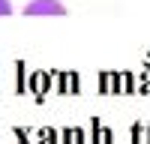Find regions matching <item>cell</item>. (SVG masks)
I'll use <instances>...</instances> for the list:
<instances>
[{
	"mask_svg": "<svg viewBox=\"0 0 150 144\" xmlns=\"http://www.w3.org/2000/svg\"><path fill=\"white\" fill-rule=\"evenodd\" d=\"M24 15H33V18H48V15H66V6L60 0H30L24 6Z\"/></svg>",
	"mask_w": 150,
	"mask_h": 144,
	"instance_id": "obj_1",
	"label": "cell"
},
{
	"mask_svg": "<svg viewBox=\"0 0 150 144\" xmlns=\"http://www.w3.org/2000/svg\"><path fill=\"white\" fill-rule=\"evenodd\" d=\"M9 12H12V3L9 0H0V15H9Z\"/></svg>",
	"mask_w": 150,
	"mask_h": 144,
	"instance_id": "obj_2",
	"label": "cell"
}]
</instances>
